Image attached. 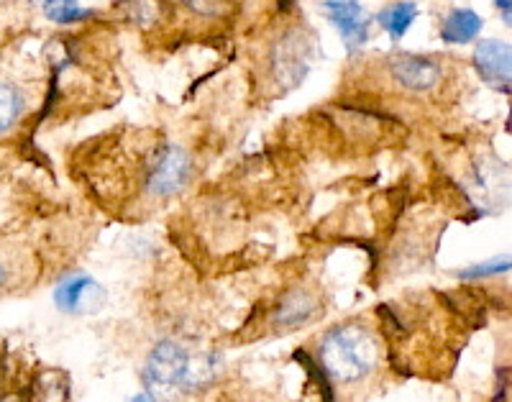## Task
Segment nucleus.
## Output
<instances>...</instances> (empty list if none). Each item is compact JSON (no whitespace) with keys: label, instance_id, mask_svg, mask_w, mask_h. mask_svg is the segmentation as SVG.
Listing matches in <instances>:
<instances>
[{"label":"nucleus","instance_id":"9d476101","mask_svg":"<svg viewBox=\"0 0 512 402\" xmlns=\"http://www.w3.org/2000/svg\"><path fill=\"white\" fill-rule=\"evenodd\" d=\"M93 292H100V287L90 277H85V274H77V277L57 287L54 300H57V305L64 313H80L88 305V298H93Z\"/></svg>","mask_w":512,"mask_h":402},{"label":"nucleus","instance_id":"2eb2a0df","mask_svg":"<svg viewBox=\"0 0 512 402\" xmlns=\"http://www.w3.org/2000/svg\"><path fill=\"white\" fill-rule=\"evenodd\" d=\"M510 269V259H492L487 264H479V267L464 269L461 272V280H479V277H489V274H500Z\"/></svg>","mask_w":512,"mask_h":402},{"label":"nucleus","instance_id":"1a4fd4ad","mask_svg":"<svg viewBox=\"0 0 512 402\" xmlns=\"http://www.w3.org/2000/svg\"><path fill=\"white\" fill-rule=\"evenodd\" d=\"M484 21L472 11V8H456L443 18L441 39L446 44H469L479 36Z\"/></svg>","mask_w":512,"mask_h":402},{"label":"nucleus","instance_id":"4468645a","mask_svg":"<svg viewBox=\"0 0 512 402\" xmlns=\"http://www.w3.org/2000/svg\"><path fill=\"white\" fill-rule=\"evenodd\" d=\"M182 6H187L198 16H221L231 6V0H182Z\"/></svg>","mask_w":512,"mask_h":402},{"label":"nucleus","instance_id":"6e6552de","mask_svg":"<svg viewBox=\"0 0 512 402\" xmlns=\"http://www.w3.org/2000/svg\"><path fill=\"white\" fill-rule=\"evenodd\" d=\"M318 313V303L310 292L297 290L292 295H287L280 303L277 313H274V326L280 331H292V328H300Z\"/></svg>","mask_w":512,"mask_h":402},{"label":"nucleus","instance_id":"f257e3e1","mask_svg":"<svg viewBox=\"0 0 512 402\" xmlns=\"http://www.w3.org/2000/svg\"><path fill=\"white\" fill-rule=\"evenodd\" d=\"M320 364L338 385H351L369 377L379 367L382 349L369 328L341 326L333 328L320 344Z\"/></svg>","mask_w":512,"mask_h":402},{"label":"nucleus","instance_id":"f03ea898","mask_svg":"<svg viewBox=\"0 0 512 402\" xmlns=\"http://www.w3.org/2000/svg\"><path fill=\"white\" fill-rule=\"evenodd\" d=\"M192 162L190 154L175 144H159L152 149L149 169H146L144 190L152 198H169V195L180 193L185 182L190 180Z\"/></svg>","mask_w":512,"mask_h":402},{"label":"nucleus","instance_id":"f3484780","mask_svg":"<svg viewBox=\"0 0 512 402\" xmlns=\"http://www.w3.org/2000/svg\"><path fill=\"white\" fill-rule=\"evenodd\" d=\"M128 402H157V400H154L152 392H141V395H136L134 400H128Z\"/></svg>","mask_w":512,"mask_h":402},{"label":"nucleus","instance_id":"39448f33","mask_svg":"<svg viewBox=\"0 0 512 402\" xmlns=\"http://www.w3.org/2000/svg\"><path fill=\"white\" fill-rule=\"evenodd\" d=\"M310 65V44L300 31H287L272 47L269 72L282 90L295 88Z\"/></svg>","mask_w":512,"mask_h":402},{"label":"nucleus","instance_id":"0eeeda50","mask_svg":"<svg viewBox=\"0 0 512 402\" xmlns=\"http://www.w3.org/2000/svg\"><path fill=\"white\" fill-rule=\"evenodd\" d=\"M510 44L500 39H484L474 52V67L487 85L510 93Z\"/></svg>","mask_w":512,"mask_h":402},{"label":"nucleus","instance_id":"ddd939ff","mask_svg":"<svg viewBox=\"0 0 512 402\" xmlns=\"http://www.w3.org/2000/svg\"><path fill=\"white\" fill-rule=\"evenodd\" d=\"M44 13L52 18L54 24H75V21L93 16V11L77 6V0H47Z\"/></svg>","mask_w":512,"mask_h":402},{"label":"nucleus","instance_id":"a211bd4d","mask_svg":"<svg viewBox=\"0 0 512 402\" xmlns=\"http://www.w3.org/2000/svg\"><path fill=\"white\" fill-rule=\"evenodd\" d=\"M6 280H8V269H6V264L0 262V287L6 285Z\"/></svg>","mask_w":512,"mask_h":402},{"label":"nucleus","instance_id":"9b49d317","mask_svg":"<svg viewBox=\"0 0 512 402\" xmlns=\"http://www.w3.org/2000/svg\"><path fill=\"white\" fill-rule=\"evenodd\" d=\"M26 111V95L16 82L0 80V134H6L21 121Z\"/></svg>","mask_w":512,"mask_h":402},{"label":"nucleus","instance_id":"423d86ee","mask_svg":"<svg viewBox=\"0 0 512 402\" xmlns=\"http://www.w3.org/2000/svg\"><path fill=\"white\" fill-rule=\"evenodd\" d=\"M323 11H326L328 21L338 29L349 52L364 47V41L369 39V21L359 0H326Z\"/></svg>","mask_w":512,"mask_h":402},{"label":"nucleus","instance_id":"dca6fc26","mask_svg":"<svg viewBox=\"0 0 512 402\" xmlns=\"http://www.w3.org/2000/svg\"><path fill=\"white\" fill-rule=\"evenodd\" d=\"M495 3L502 16H505V24H510V0H495Z\"/></svg>","mask_w":512,"mask_h":402},{"label":"nucleus","instance_id":"20e7f679","mask_svg":"<svg viewBox=\"0 0 512 402\" xmlns=\"http://www.w3.org/2000/svg\"><path fill=\"white\" fill-rule=\"evenodd\" d=\"M190 356L175 341H162L154 346L146 362V382L159 392H172L175 387H185L190 379Z\"/></svg>","mask_w":512,"mask_h":402},{"label":"nucleus","instance_id":"f8f14e48","mask_svg":"<svg viewBox=\"0 0 512 402\" xmlns=\"http://www.w3.org/2000/svg\"><path fill=\"white\" fill-rule=\"evenodd\" d=\"M415 18H418V6L410 3V0H400V3H392V6H387L379 13V26L392 39H402V36L408 34L410 26H413Z\"/></svg>","mask_w":512,"mask_h":402},{"label":"nucleus","instance_id":"7ed1b4c3","mask_svg":"<svg viewBox=\"0 0 512 402\" xmlns=\"http://www.w3.org/2000/svg\"><path fill=\"white\" fill-rule=\"evenodd\" d=\"M384 67H387V75L392 77V82H395L402 93L428 95L443 80L441 62L433 57H425V54L397 52L384 62Z\"/></svg>","mask_w":512,"mask_h":402}]
</instances>
